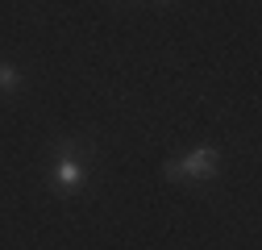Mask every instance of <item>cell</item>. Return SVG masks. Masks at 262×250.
Wrapping results in <instances>:
<instances>
[{
  "label": "cell",
  "instance_id": "cell-2",
  "mask_svg": "<svg viewBox=\"0 0 262 250\" xmlns=\"http://www.w3.org/2000/svg\"><path fill=\"white\" fill-rule=\"evenodd\" d=\"M83 179H88V175H83V163L58 154V163H54V187H58V192H79Z\"/></svg>",
  "mask_w": 262,
  "mask_h": 250
},
{
  "label": "cell",
  "instance_id": "cell-3",
  "mask_svg": "<svg viewBox=\"0 0 262 250\" xmlns=\"http://www.w3.org/2000/svg\"><path fill=\"white\" fill-rule=\"evenodd\" d=\"M17 84H21V71L13 67V62H0V96L17 92Z\"/></svg>",
  "mask_w": 262,
  "mask_h": 250
},
{
  "label": "cell",
  "instance_id": "cell-1",
  "mask_svg": "<svg viewBox=\"0 0 262 250\" xmlns=\"http://www.w3.org/2000/svg\"><path fill=\"white\" fill-rule=\"evenodd\" d=\"M216 171H221V150L216 146H191L187 154L167 159V167H162V175L175 179V183H204Z\"/></svg>",
  "mask_w": 262,
  "mask_h": 250
},
{
  "label": "cell",
  "instance_id": "cell-4",
  "mask_svg": "<svg viewBox=\"0 0 262 250\" xmlns=\"http://www.w3.org/2000/svg\"><path fill=\"white\" fill-rule=\"evenodd\" d=\"M158 5H171V0H158Z\"/></svg>",
  "mask_w": 262,
  "mask_h": 250
}]
</instances>
